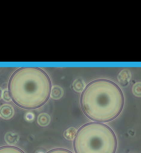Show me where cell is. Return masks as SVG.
Masks as SVG:
<instances>
[{
    "label": "cell",
    "instance_id": "7",
    "mask_svg": "<svg viewBox=\"0 0 141 153\" xmlns=\"http://www.w3.org/2000/svg\"><path fill=\"white\" fill-rule=\"evenodd\" d=\"M133 92L135 95L141 97V82H138L133 87Z\"/></svg>",
    "mask_w": 141,
    "mask_h": 153
},
{
    "label": "cell",
    "instance_id": "1",
    "mask_svg": "<svg viewBox=\"0 0 141 153\" xmlns=\"http://www.w3.org/2000/svg\"><path fill=\"white\" fill-rule=\"evenodd\" d=\"M80 102L82 110L88 118L98 122H107L120 114L124 96L120 88L114 82L98 79L86 86Z\"/></svg>",
    "mask_w": 141,
    "mask_h": 153
},
{
    "label": "cell",
    "instance_id": "9",
    "mask_svg": "<svg viewBox=\"0 0 141 153\" xmlns=\"http://www.w3.org/2000/svg\"><path fill=\"white\" fill-rule=\"evenodd\" d=\"M3 98L6 102H9L11 100L10 93L7 91H5L3 94Z\"/></svg>",
    "mask_w": 141,
    "mask_h": 153
},
{
    "label": "cell",
    "instance_id": "4",
    "mask_svg": "<svg viewBox=\"0 0 141 153\" xmlns=\"http://www.w3.org/2000/svg\"><path fill=\"white\" fill-rule=\"evenodd\" d=\"M14 114V108L9 104H4L0 107V116L3 119L8 120L11 119Z\"/></svg>",
    "mask_w": 141,
    "mask_h": 153
},
{
    "label": "cell",
    "instance_id": "8",
    "mask_svg": "<svg viewBox=\"0 0 141 153\" xmlns=\"http://www.w3.org/2000/svg\"><path fill=\"white\" fill-rule=\"evenodd\" d=\"M46 153H73L67 149L56 148L53 149L47 152Z\"/></svg>",
    "mask_w": 141,
    "mask_h": 153
},
{
    "label": "cell",
    "instance_id": "6",
    "mask_svg": "<svg viewBox=\"0 0 141 153\" xmlns=\"http://www.w3.org/2000/svg\"><path fill=\"white\" fill-rule=\"evenodd\" d=\"M0 153H25L20 149L13 146H7L0 147Z\"/></svg>",
    "mask_w": 141,
    "mask_h": 153
},
{
    "label": "cell",
    "instance_id": "5",
    "mask_svg": "<svg viewBox=\"0 0 141 153\" xmlns=\"http://www.w3.org/2000/svg\"><path fill=\"white\" fill-rule=\"evenodd\" d=\"M131 77L130 72L127 69H125L120 72L119 75V80L120 83L124 85L128 83Z\"/></svg>",
    "mask_w": 141,
    "mask_h": 153
},
{
    "label": "cell",
    "instance_id": "3",
    "mask_svg": "<svg viewBox=\"0 0 141 153\" xmlns=\"http://www.w3.org/2000/svg\"><path fill=\"white\" fill-rule=\"evenodd\" d=\"M116 146L113 130L106 124L98 122L82 126L73 140L75 153H115Z\"/></svg>",
    "mask_w": 141,
    "mask_h": 153
},
{
    "label": "cell",
    "instance_id": "2",
    "mask_svg": "<svg viewBox=\"0 0 141 153\" xmlns=\"http://www.w3.org/2000/svg\"><path fill=\"white\" fill-rule=\"evenodd\" d=\"M51 80L42 69L24 67L18 69L10 78L9 92L18 106L27 109L41 106L48 101L51 93Z\"/></svg>",
    "mask_w": 141,
    "mask_h": 153
},
{
    "label": "cell",
    "instance_id": "10",
    "mask_svg": "<svg viewBox=\"0 0 141 153\" xmlns=\"http://www.w3.org/2000/svg\"><path fill=\"white\" fill-rule=\"evenodd\" d=\"M1 91L0 90V99H1Z\"/></svg>",
    "mask_w": 141,
    "mask_h": 153
}]
</instances>
